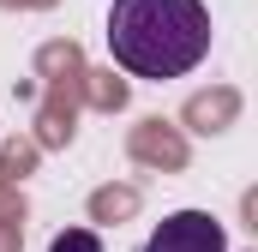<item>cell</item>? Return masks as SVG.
<instances>
[{
	"label": "cell",
	"instance_id": "obj_1",
	"mask_svg": "<svg viewBox=\"0 0 258 252\" xmlns=\"http://www.w3.org/2000/svg\"><path fill=\"white\" fill-rule=\"evenodd\" d=\"M108 54L132 78H186L210 54V6L204 0H114Z\"/></svg>",
	"mask_w": 258,
	"mask_h": 252
},
{
	"label": "cell",
	"instance_id": "obj_2",
	"mask_svg": "<svg viewBox=\"0 0 258 252\" xmlns=\"http://www.w3.org/2000/svg\"><path fill=\"white\" fill-rule=\"evenodd\" d=\"M144 252H228V234L210 210H174L150 228Z\"/></svg>",
	"mask_w": 258,
	"mask_h": 252
},
{
	"label": "cell",
	"instance_id": "obj_3",
	"mask_svg": "<svg viewBox=\"0 0 258 252\" xmlns=\"http://www.w3.org/2000/svg\"><path fill=\"white\" fill-rule=\"evenodd\" d=\"M48 252H102V240H96L90 228H66V234L48 240Z\"/></svg>",
	"mask_w": 258,
	"mask_h": 252
}]
</instances>
